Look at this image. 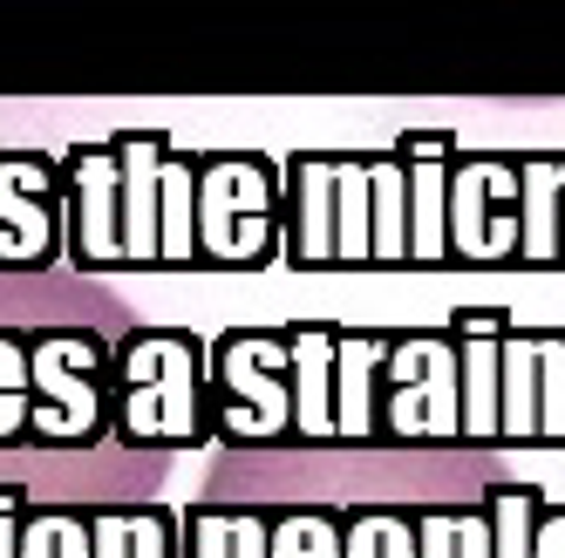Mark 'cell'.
Returning <instances> with one entry per match:
<instances>
[{"instance_id": "cell-1", "label": "cell", "mask_w": 565, "mask_h": 558, "mask_svg": "<svg viewBox=\"0 0 565 558\" xmlns=\"http://www.w3.org/2000/svg\"><path fill=\"white\" fill-rule=\"evenodd\" d=\"M539 511L498 450H218L184 558H532Z\"/></svg>"}, {"instance_id": "cell-2", "label": "cell", "mask_w": 565, "mask_h": 558, "mask_svg": "<svg viewBox=\"0 0 565 558\" xmlns=\"http://www.w3.org/2000/svg\"><path fill=\"white\" fill-rule=\"evenodd\" d=\"M395 334L348 328H225L212 341L218 450L382 443V368Z\"/></svg>"}, {"instance_id": "cell-3", "label": "cell", "mask_w": 565, "mask_h": 558, "mask_svg": "<svg viewBox=\"0 0 565 558\" xmlns=\"http://www.w3.org/2000/svg\"><path fill=\"white\" fill-rule=\"evenodd\" d=\"M68 266H205L198 259V157L157 130H124L109 143L62 150Z\"/></svg>"}, {"instance_id": "cell-4", "label": "cell", "mask_w": 565, "mask_h": 558, "mask_svg": "<svg viewBox=\"0 0 565 558\" xmlns=\"http://www.w3.org/2000/svg\"><path fill=\"white\" fill-rule=\"evenodd\" d=\"M463 354V450H565V334L518 328L504 307L450 313Z\"/></svg>"}, {"instance_id": "cell-5", "label": "cell", "mask_w": 565, "mask_h": 558, "mask_svg": "<svg viewBox=\"0 0 565 558\" xmlns=\"http://www.w3.org/2000/svg\"><path fill=\"white\" fill-rule=\"evenodd\" d=\"M116 443L143 457H184L218 443L212 429V347L184 328H137L116 354Z\"/></svg>"}, {"instance_id": "cell-6", "label": "cell", "mask_w": 565, "mask_h": 558, "mask_svg": "<svg viewBox=\"0 0 565 558\" xmlns=\"http://www.w3.org/2000/svg\"><path fill=\"white\" fill-rule=\"evenodd\" d=\"M279 212L294 266H375V164L361 150H294Z\"/></svg>"}, {"instance_id": "cell-7", "label": "cell", "mask_w": 565, "mask_h": 558, "mask_svg": "<svg viewBox=\"0 0 565 558\" xmlns=\"http://www.w3.org/2000/svg\"><path fill=\"white\" fill-rule=\"evenodd\" d=\"M273 253H287L279 164L259 150H205L198 157V259L266 266Z\"/></svg>"}, {"instance_id": "cell-8", "label": "cell", "mask_w": 565, "mask_h": 558, "mask_svg": "<svg viewBox=\"0 0 565 558\" xmlns=\"http://www.w3.org/2000/svg\"><path fill=\"white\" fill-rule=\"evenodd\" d=\"M382 443L463 450V354L450 328L395 334L388 368H382Z\"/></svg>"}, {"instance_id": "cell-9", "label": "cell", "mask_w": 565, "mask_h": 558, "mask_svg": "<svg viewBox=\"0 0 565 558\" xmlns=\"http://www.w3.org/2000/svg\"><path fill=\"white\" fill-rule=\"evenodd\" d=\"M68 266L62 157L34 143H0V279Z\"/></svg>"}, {"instance_id": "cell-10", "label": "cell", "mask_w": 565, "mask_h": 558, "mask_svg": "<svg viewBox=\"0 0 565 558\" xmlns=\"http://www.w3.org/2000/svg\"><path fill=\"white\" fill-rule=\"evenodd\" d=\"M518 246H524L518 157H498V150L457 157V178H450V259H463V266H511Z\"/></svg>"}, {"instance_id": "cell-11", "label": "cell", "mask_w": 565, "mask_h": 558, "mask_svg": "<svg viewBox=\"0 0 565 558\" xmlns=\"http://www.w3.org/2000/svg\"><path fill=\"white\" fill-rule=\"evenodd\" d=\"M402 164H409V266H443L450 259V178L463 143L443 130H409L395 137Z\"/></svg>"}, {"instance_id": "cell-12", "label": "cell", "mask_w": 565, "mask_h": 558, "mask_svg": "<svg viewBox=\"0 0 565 558\" xmlns=\"http://www.w3.org/2000/svg\"><path fill=\"white\" fill-rule=\"evenodd\" d=\"M524 178V266H565L558 259V225H565V150H532L518 157Z\"/></svg>"}, {"instance_id": "cell-13", "label": "cell", "mask_w": 565, "mask_h": 558, "mask_svg": "<svg viewBox=\"0 0 565 558\" xmlns=\"http://www.w3.org/2000/svg\"><path fill=\"white\" fill-rule=\"evenodd\" d=\"M375 164V266H409V164L402 150H369Z\"/></svg>"}, {"instance_id": "cell-14", "label": "cell", "mask_w": 565, "mask_h": 558, "mask_svg": "<svg viewBox=\"0 0 565 558\" xmlns=\"http://www.w3.org/2000/svg\"><path fill=\"white\" fill-rule=\"evenodd\" d=\"M532 558H565V504H545V511H539Z\"/></svg>"}, {"instance_id": "cell-15", "label": "cell", "mask_w": 565, "mask_h": 558, "mask_svg": "<svg viewBox=\"0 0 565 558\" xmlns=\"http://www.w3.org/2000/svg\"><path fill=\"white\" fill-rule=\"evenodd\" d=\"M558 259H565V225H558Z\"/></svg>"}]
</instances>
